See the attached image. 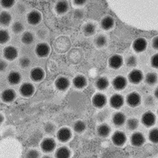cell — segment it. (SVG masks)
<instances>
[{
  "label": "cell",
  "instance_id": "6da1fadb",
  "mask_svg": "<svg viewBox=\"0 0 158 158\" xmlns=\"http://www.w3.org/2000/svg\"><path fill=\"white\" fill-rule=\"evenodd\" d=\"M112 143L116 146H123L127 141V136L124 132L120 131H116L111 136Z\"/></svg>",
  "mask_w": 158,
  "mask_h": 158
},
{
  "label": "cell",
  "instance_id": "7a4b0ae2",
  "mask_svg": "<svg viewBox=\"0 0 158 158\" xmlns=\"http://www.w3.org/2000/svg\"><path fill=\"white\" fill-rule=\"evenodd\" d=\"M107 97L101 93H97L92 98V104L95 108H101L106 104Z\"/></svg>",
  "mask_w": 158,
  "mask_h": 158
},
{
  "label": "cell",
  "instance_id": "3957f363",
  "mask_svg": "<svg viewBox=\"0 0 158 158\" xmlns=\"http://www.w3.org/2000/svg\"><path fill=\"white\" fill-rule=\"evenodd\" d=\"M56 143L55 140L52 138H46L42 141L40 147L44 153H51L56 149Z\"/></svg>",
  "mask_w": 158,
  "mask_h": 158
},
{
  "label": "cell",
  "instance_id": "277c9868",
  "mask_svg": "<svg viewBox=\"0 0 158 158\" xmlns=\"http://www.w3.org/2000/svg\"><path fill=\"white\" fill-rule=\"evenodd\" d=\"M19 92L21 95L24 97H30L33 95L35 88L33 85L29 82H25L20 86Z\"/></svg>",
  "mask_w": 158,
  "mask_h": 158
},
{
  "label": "cell",
  "instance_id": "5b68a950",
  "mask_svg": "<svg viewBox=\"0 0 158 158\" xmlns=\"http://www.w3.org/2000/svg\"><path fill=\"white\" fill-rule=\"evenodd\" d=\"M126 101L130 107L135 108L141 104V96L136 92H132L127 95Z\"/></svg>",
  "mask_w": 158,
  "mask_h": 158
},
{
  "label": "cell",
  "instance_id": "8992f818",
  "mask_svg": "<svg viewBox=\"0 0 158 158\" xmlns=\"http://www.w3.org/2000/svg\"><path fill=\"white\" fill-rule=\"evenodd\" d=\"M128 79H129L130 82L132 84H139L143 79V74L140 70L134 69L128 74Z\"/></svg>",
  "mask_w": 158,
  "mask_h": 158
},
{
  "label": "cell",
  "instance_id": "52a82bcc",
  "mask_svg": "<svg viewBox=\"0 0 158 158\" xmlns=\"http://www.w3.org/2000/svg\"><path fill=\"white\" fill-rule=\"evenodd\" d=\"M156 122V115L152 111H146L142 115V123L146 127H150L153 126Z\"/></svg>",
  "mask_w": 158,
  "mask_h": 158
},
{
  "label": "cell",
  "instance_id": "ba28073f",
  "mask_svg": "<svg viewBox=\"0 0 158 158\" xmlns=\"http://www.w3.org/2000/svg\"><path fill=\"white\" fill-rule=\"evenodd\" d=\"M110 105L114 109H119L124 104V98L121 94H115L110 98Z\"/></svg>",
  "mask_w": 158,
  "mask_h": 158
},
{
  "label": "cell",
  "instance_id": "9c48e42d",
  "mask_svg": "<svg viewBox=\"0 0 158 158\" xmlns=\"http://www.w3.org/2000/svg\"><path fill=\"white\" fill-rule=\"evenodd\" d=\"M51 48L49 45L46 43H40L36 45L35 52H36V56L40 58L47 57L50 53Z\"/></svg>",
  "mask_w": 158,
  "mask_h": 158
},
{
  "label": "cell",
  "instance_id": "30bf717a",
  "mask_svg": "<svg viewBox=\"0 0 158 158\" xmlns=\"http://www.w3.org/2000/svg\"><path fill=\"white\" fill-rule=\"evenodd\" d=\"M145 137L141 132H135L131 137V143L135 147H140L145 143Z\"/></svg>",
  "mask_w": 158,
  "mask_h": 158
},
{
  "label": "cell",
  "instance_id": "8fae6325",
  "mask_svg": "<svg viewBox=\"0 0 158 158\" xmlns=\"http://www.w3.org/2000/svg\"><path fill=\"white\" fill-rule=\"evenodd\" d=\"M127 81L123 76L118 75L116 76L112 81V86L117 91H121L126 88Z\"/></svg>",
  "mask_w": 158,
  "mask_h": 158
},
{
  "label": "cell",
  "instance_id": "7c38bea8",
  "mask_svg": "<svg viewBox=\"0 0 158 158\" xmlns=\"http://www.w3.org/2000/svg\"><path fill=\"white\" fill-rule=\"evenodd\" d=\"M56 136L59 142H67V141L70 140L72 136L71 131L67 127H62L58 131Z\"/></svg>",
  "mask_w": 158,
  "mask_h": 158
},
{
  "label": "cell",
  "instance_id": "4fadbf2b",
  "mask_svg": "<svg viewBox=\"0 0 158 158\" xmlns=\"http://www.w3.org/2000/svg\"><path fill=\"white\" fill-rule=\"evenodd\" d=\"M123 63V59L119 55H114V56H111L109 59H108L109 67L111 69H114V70H117V69L120 68L122 67Z\"/></svg>",
  "mask_w": 158,
  "mask_h": 158
},
{
  "label": "cell",
  "instance_id": "5bb4252c",
  "mask_svg": "<svg viewBox=\"0 0 158 158\" xmlns=\"http://www.w3.org/2000/svg\"><path fill=\"white\" fill-rule=\"evenodd\" d=\"M55 85L59 91H66L70 86V81L67 77L61 76L56 79L55 81Z\"/></svg>",
  "mask_w": 158,
  "mask_h": 158
},
{
  "label": "cell",
  "instance_id": "9a60e30c",
  "mask_svg": "<svg viewBox=\"0 0 158 158\" xmlns=\"http://www.w3.org/2000/svg\"><path fill=\"white\" fill-rule=\"evenodd\" d=\"M147 48V41L145 38L138 37L133 43V49L135 52L140 53L144 52Z\"/></svg>",
  "mask_w": 158,
  "mask_h": 158
},
{
  "label": "cell",
  "instance_id": "2e32d148",
  "mask_svg": "<svg viewBox=\"0 0 158 158\" xmlns=\"http://www.w3.org/2000/svg\"><path fill=\"white\" fill-rule=\"evenodd\" d=\"M3 56L6 59L13 61L18 57V50L13 46H7L3 50Z\"/></svg>",
  "mask_w": 158,
  "mask_h": 158
},
{
  "label": "cell",
  "instance_id": "e0dca14e",
  "mask_svg": "<svg viewBox=\"0 0 158 158\" xmlns=\"http://www.w3.org/2000/svg\"><path fill=\"white\" fill-rule=\"evenodd\" d=\"M27 21L30 25H36L41 21V15L37 10H32L27 15Z\"/></svg>",
  "mask_w": 158,
  "mask_h": 158
},
{
  "label": "cell",
  "instance_id": "ac0fdd59",
  "mask_svg": "<svg viewBox=\"0 0 158 158\" xmlns=\"http://www.w3.org/2000/svg\"><path fill=\"white\" fill-rule=\"evenodd\" d=\"M44 77V71L40 67H35L30 72V78L35 82L42 81Z\"/></svg>",
  "mask_w": 158,
  "mask_h": 158
},
{
  "label": "cell",
  "instance_id": "d6986e66",
  "mask_svg": "<svg viewBox=\"0 0 158 158\" xmlns=\"http://www.w3.org/2000/svg\"><path fill=\"white\" fill-rule=\"evenodd\" d=\"M2 100L6 103H10L12 102L14 100L16 97V94H15V91L12 89H5L2 93Z\"/></svg>",
  "mask_w": 158,
  "mask_h": 158
},
{
  "label": "cell",
  "instance_id": "ffe728a7",
  "mask_svg": "<svg viewBox=\"0 0 158 158\" xmlns=\"http://www.w3.org/2000/svg\"><path fill=\"white\" fill-rule=\"evenodd\" d=\"M126 122V116L123 112L117 111L112 115V123L115 126L121 127Z\"/></svg>",
  "mask_w": 158,
  "mask_h": 158
},
{
  "label": "cell",
  "instance_id": "44dd1931",
  "mask_svg": "<svg viewBox=\"0 0 158 158\" xmlns=\"http://www.w3.org/2000/svg\"><path fill=\"white\" fill-rule=\"evenodd\" d=\"M97 135L102 138H106L109 135L111 132V128L107 123H101L100 124L97 128Z\"/></svg>",
  "mask_w": 158,
  "mask_h": 158
},
{
  "label": "cell",
  "instance_id": "7402d4cb",
  "mask_svg": "<svg viewBox=\"0 0 158 158\" xmlns=\"http://www.w3.org/2000/svg\"><path fill=\"white\" fill-rule=\"evenodd\" d=\"M73 85L77 89H83L87 85L86 77L83 75H77L73 80Z\"/></svg>",
  "mask_w": 158,
  "mask_h": 158
},
{
  "label": "cell",
  "instance_id": "603a6c76",
  "mask_svg": "<svg viewBox=\"0 0 158 158\" xmlns=\"http://www.w3.org/2000/svg\"><path fill=\"white\" fill-rule=\"evenodd\" d=\"M8 82L10 85H18L19 84L22 80V76L17 71H10L7 76Z\"/></svg>",
  "mask_w": 158,
  "mask_h": 158
},
{
  "label": "cell",
  "instance_id": "cb8c5ba5",
  "mask_svg": "<svg viewBox=\"0 0 158 158\" xmlns=\"http://www.w3.org/2000/svg\"><path fill=\"white\" fill-rule=\"evenodd\" d=\"M69 9L68 2L67 1H59L56 4L55 6V10L59 15H63L67 12Z\"/></svg>",
  "mask_w": 158,
  "mask_h": 158
},
{
  "label": "cell",
  "instance_id": "d4e9b609",
  "mask_svg": "<svg viewBox=\"0 0 158 158\" xmlns=\"http://www.w3.org/2000/svg\"><path fill=\"white\" fill-rule=\"evenodd\" d=\"M101 27L104 30H109L114 25V19L111 16L104 17L101 22Z\"/></svg>",
  "mask_w": 158,
  "mask_h": 158
},
{
  "label": "cell",
  "instance_id": "484cf974",
  "mask_svg": "<svg viewBox=\"0 0 158 158\" xmlns=\"http://www.w3.org/2000/svg\"><path fill=\"white\" fill-rule=\"evenodd\" d=\"M108 85H109V81H108V78L105 77H99L96 81V87L101 91L106 89Z\"/></svg>",
  "mask_w": 158,
  "mask_h": 158
},
{
  "label": "cell",
  "instance_id": "4316f807",
  "mask_svg": "<svg viewBox=\"0 0 158 158\" xmlns=\"http://www.w3.org/2000/svg\"><path fill=\"white\" fill-rule=\"evenodd\" d=\"M70 156V151L66 146H62L56 151V157L68 158Z\"/></svg>",
  "mask_w": 158,
  "mask_h": 158
},
{
  "label": "cell",
  "instance_id": "83f0119b",
  "mask_svg": "<svg viewBox=\"0 0 158 158\" xmlns=\"http://www.w3.org/2000/svg\"><path fill=\"white\" fill-rule=\"evenodd\" d=\"M11 22V15L6 11H2L0 15V22L1 25L6 26Z\"/></svg>",
  "mask_w": 158,
  "mask_h": 158
},
{
  "label": "cell",
  "instance_id": "f1b7e54d",
  "mask_svg": "<svg viewBox=\"0 0 158 158\" xmlns=\"http://www.w3.org/2000/svg\"><path fill=\"white\" fill-rule=\"evenodd\" d=\"M96 31V26L93 23H87L83 27V32L86 36H92Z\"/></svg>",
  "mask_w": 158,
  "mask_h": 158
},
{
  "label": "cell",
  "instance_id": "f546056e",
  "mask_svg": "<svg viewBox=\"0 0 158 158\" xmlns=\"http://www.w3.org/2000/svg\"><path fill=\"white\" fill-rule=\"evenodd\" d=\"M33 40H34V36L30 32H24L22 36V41L25 44H30L33 42Z\"/></svg>",
  "mask_w": 158,
  "mask_h": 158
},
{
  "label": "cell",
  "instance_id": "4dcf8cb0",
  "mask_svg": "<svg viewBox=\"0 0 158 158\" xmlns=\"http://www.w3.org/2000/svg\"><path fill=\"white\" fill-rule=\"evenodd\" d=\"M145 81H146V82L147 84L150 85H155L157 82V75H156V74L153 73V72L149 73V74H147L146 75Z\"/></svg>",
  "mask_w": 158,
  "mask_h": 158
},
{
  "label": "cell",
  "instance_id": "1f68e13d",
  "mask_svg": "<svg viewBox=\"0 0 158 158\" xmlns=\"http://www.w3.org/2000/svg\"><path fill=\"white\" fill-rule=\"evenodd\" d=\"M94 42H95V44L97 47L98 48H103L104 46L106 45L107 43V39L106 37L103 35H99L94 40Z\"/></svg>",
  "mask_w": 158,
  "mask_h": 158
},
{
  "label": "cell",
  "instance_id": "d6a6232c",
  "mask_svg": "<svg viewBox=\"0 0 158 158\" xmlns=\"http://www.w3.org/2000/svg\"><path fill=\"white\" fill-rule=\"evenodd\" d=\"M138 120L135 118H131L127 119V127L128 129L131 130V131H135L138 127Z\"/></svg>",
  "mask_w": 158,
  "mask_h": 158
},
{
  "label": "cell",
  "instance_id": "836d02e7",
  "mask_svg": "<svg viewBox=\"0 0 158 158\" xmlns=\"http://www.w3.org/2000/svg\"><path fill=\"white\" fill-rule=\"evenodd\" d=\"M85 127H86L85 123L83 121H76L74 124V131L75 132H77V133H81V132H83L85 130Z\"/></svg>",
  "mask_w": 158,
  "mask_h": 158
},
{
  "label": "cell",
  "instance_id": "e575fe53",
  "mask_svg": "<svg viewBox=\"0 0 158 158\" xmlns=\"http://www.w3.org/2000/svg\"><path fill=\"white\" fill-rule=\"evenodd\" d=\"M149 138L151 142L156 144L158 142V131L157 128H153L149 133Z\"/></svg>",
  "mask_w": 158,
  "mask_h": 158
},
{
  "label": "cell",
  "instance_id": "d590c367",
  "mask_svg": "<svg viewBox=\"0 0 158 158\" xmlns=\"http://www.w3.org/2000/svg\"><path fill=\"white\" fill-rule=\"evenodd\" d=\"M10 35L6 29H1L0 31V43L3 44L9 40Z\"/></svg>",
  "mask_w": 158,
  "mask_h": 158
},
{
  "label": "cell",
  "instance_id": "8d00e7d4",
  "mask_svg": "<svg viewBox=\"0 0 158 158\" xmlns=\"http://www.w3.org/2000/svg\"><path fill=\"white\" fill-rule=\"evenodd\" d=\"M137 63V58L135 56H130L126 59V64L128 67H136Z\"/></svg>",
  "mask_w": 158,
  "mask_h": 158
},
{
  "label": "cell",
  "instance_id": "74e56055",
  "mask_svg": "<svg viewBox=\"0 0 158 158\" xmlns=\"http://www.w3.org/2000/svg\"><path fill=\"white\" fill-rule=\"evenodd\" d=\"M12 30L15 33H21L24 30V25L20 22H15L12 25Z\"/></svg>",
  "mask_w": 158,
  "mask_h": 158
},
{
  "label": "cell",
  "instance_id": "f35d334b",
  "mask_svg": "<svg viewBox=\"0 0 158 158\" xmlns=\"http://www.w3.org/2000/svg\"><path fill=\"white\" fill-rule=\"evenodd\" d=\"M30 59L28 57H22L19 60V64L22 68H27L29 65H30Z\"/></svg>",
  "mask_w": 158,
  "mask_h": 158
},
{
  "label": "cell",
  "instance_id": "ab89813d",
  "mask_svg": "<svg viewBox=\"0 0 158 158\" xmlns=\"http://www.w3.org/2000/svg\"><path fill=\"white\" fill-rule=\"evenodd\" d=\"M15 1H10V0H6V1H1V5L3 8H6V9H9V8H11L13 6L15 5Z\"/></svg>",
  "mask_w": 158,
  "mask_h": 158
},
{
  "label": "cell",
  "instance_id": "60d3db41",
  "mask_svg": "<svg viewBox=\"0 0 158 158\" xmlns=\"http://www.w3.org/2000/svg\"><path fill=\"white\" fill-rule=\"evenodd\" d=\"M55 126L53 125L52 123H47L45 124L44 126V130H45V132L48 134H51L52 133L53 131H55Z\"/></svg>",
  "mask_w": 158,
  "mask_h": 158
},
{
  "label": "cell",
  "instance_id": "b9f144b4",
  "mask_svg": "<svg viewBox=\"0 0 158 158\" xmlns=\"http://www.w3.org/2000/svg\"><path fill=\"white\" fill-rule=\"evenodd\" d=\"M157 54H155L152 56L150 59V63H151V66L154 68H157L158 67V61H157Z\"/></svg>",
  "mask_w": 158,
  "mask_h": 158
},
{
  "label": "cell",
  "instance_id": "7bdbcfd3",
  "mask_svg": "<svg viewBox=\"0 0 158 158\" xmlns=\"http://www.w3.org/2000/svg\"><path fill=\"white\" fill-rule=\"evenodd\" d=\"M39 156V153L35 149H31L26 154V157H30V158H35Z\"/></svg>",
  "mask_w": 158,
  "mask_h": 158
},
{
  "label": "cell",
  "instance_id": "ee69618b",
  "mask_svg": "<svg viewBox=\"0 0 158 158\" xmlns=\"http://www.w3.org/2000/svg\"><path fill=\"white\" fill-rule=\"evenodd\" d=\"M83 15H84V13L81 10H77L74 12V17L76 18H81L83 17Z\"/></svg>",
  "mask_w": 158,
  "mask_h": 158
},
{
  "label": "cell",
  "instance_id": "f6af8a7d",
  "mask_svg": "<svg viewBox=\"0 0 158 158\" xmlns=\"http://www.w3.org/2000/svg\"><path fill=\"white\" fill-rule=\"evenodd\" d=\"M152 45H153V48L154 49H157L158 48V45H157V36H155L154 38H153V41H152Z\"/></svg>",
  "mask_w": 158,
  "mask_h": 158
},
{
  "label": "cell",
  "instance_id": "bcb514c9",
  "mask_svg": "<svg viewBox=\"0 0 158 158\" xmlns=\"http://www.w3.org/2000/svg\"><path fill=\"white\" fill-rule=\"evenodd\" d=\"M0 70H1V71H3V70H5L6 67V62L4 61V60H1V62H0Z\"/></svg>",
  "mask_w": 158,
  "mask_h": 158
},
{
  "label": "cell",
  "instance_id": "7dc6e473",
  "mask_svg": "<svg viewBox=\"0 0 158 158\" xmlns=\"http://www.w3.org/2000/svg\"><path fill=\"white\" fill-rule=\"evenodd\" d=\"M74 2L76 5H83L84 3H85V1H74Z\"/></svg>",
  "mask_w": 158,
  "mask_h": 158
},
{
  "label": "cell",
  "instance_id": "c3c4849f",
  "mask_svg": "<svg viewBox=\"0 0 158 158\" xmlns=\"http://www.w3.org/2000/svg\"><path fill=\"white\" fill-rule=\"evenodd\" d=\"M154 95H155V97H156V98H157V88H156V90H155L154 91Z\"/></svg>",
  "mask_w": 158,
  "mask_h": 158
}]
</instances>
